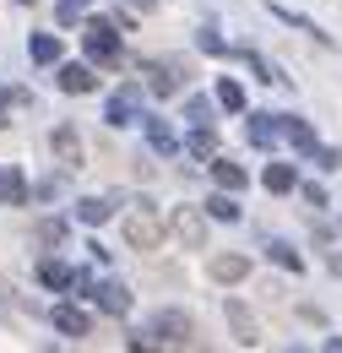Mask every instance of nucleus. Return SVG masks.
<instances>
[{"label": "nucleus", "instance_id": "nucleus-9", "mask_svg": "<svg viewBox=\"0 0 342 353\" xmlns=\"http://www.w3.org/2000/svg\"><path fill=\"white\" fill-rule=\"evenodd\" d=\"M283 136H288V141H294L299 152H315V131L304 125L299 114H283Z\"/></svg>", "mask_w": 342, "mask_h": 353}, {"label": "nucleus", "instance_id": "nucleus-21", "mask_svg": "<svg viewBox=\"0 0 342 353\" xmlns=\"http://www.w3.org/2000/svg\"><path fill=\"white\" fill-rule=\"evenodd\" d=\"M207 212H212V218H239V201H234V196H212V201H207Z\"/></svg>", "mask_w": 342, "mask_h": 353}, {"label": "nucleus", "instance_id": "nucleus-12", "mask_svg": "<svg viewBox=\"0 0 342 353\" xmlns=\"http://www.w3.org/2000/svg\"><path fill=\"white\" fill-rule=\"evenodd\" d=\"M277 131H283V114H277V120H272V114H256L250 141H256V147H272V141H277Z\"/></svg>", "mask_w": 342, "mask_h": 353}, {"label": "nucleus", "instance_id": "nucleus-24", "mask_svg": "<svg viewBox=\"0 0 342 353\" xmlns=\"http://www.w3.org/2000/svg\"><path fill=\"white\" fill-rule=\"evenodd\" d=\"M272 261H283V266H288V272H299V256H294V245H283V239H277V245H272Z\"/></svg>", "mask_w": 342, "mask_h": 353}, {"label": "nucleus", "instance_id": "nucleus-26", "mask_svg": "<svg viewBox=\"0 0 342 353\" xmlns=\"http://www.w3.org/2000/svg\"><path fill=\"white\" fill-rule=\"evenodd\" d=\"M190 120H196V125H212V103H207V98H190Z\"/></svg>", "mask_w": 342, "mask_h": 353}, {"label": "nucleus", "instance_id": "nucleus-4", "mask_svg": "<svg viewBox=\"0 0 342 353\" xmlns=\"http://www.w3.org/2000/svg\"><path fill=\"white\" fill-rule=\"evenodd\" d=\"M98 310H109V315H125L130 310V294H125V283H92V294H87Z\"/></svg>", "mask_w": 342, "mask_h": 353}, {"label": "nucleus", "instance_id": "nucleus-3", "mask_svg": "<svg viewBox=\"0 0 342 353\" xmlns=\"http://www.w3.org/2000/svg\"><path fill=\"white\" fill-rule=\"evenodd\" d=\"M87 54L92 60H114L120 54V33L109 22H87Z\"/></svg>", "mask_w": 342, "mask_h": 353}, {"label": "nucleus", "instance_id": "nucleus-20", "mask_svg": "<svg viewBox=\"0 0 342 353\" xmlns=\"http://www.w3.org/2000/svg\"><path fill=\"white\" fill-rule=\"evenodd\" d=\"M261 179H266V190H294V169H288V163H272Z\"/></svg>", "mask_w": 342, "mask_h": 353}, {"label": "nucleus", "instance_id": "nucleus-22", "mask_svg": "<svg viewBox=\"0 0 342 353\" xmlns=\"http://www.w3.org/2000/svg\"><path fill=\"white\" fill-rule=\"evenodd\" d=\"M212 272L223 283H234V277H245V261H239V256H223V261H212Z\"/></svg>", "mask_w": 342, "mask_h": 353}, {"label": "nucleus", "instance_id": "nucleus-7", "mask_svg": "<svg viewBox=\"0 0 342 353\" xmlns=\"http://www.w3.org/2000/svg\"><path fill=\"white\" fill-rule=\"evenodd\" d=\"M0 201L6 207H22L28 201V179L17 174V169H0Z\"/></svg>", "mask_w": 342, "mask_h": 353}, {"label": "nucleus", "instance_id": "nucleus-2", "mask_svg": "<svg viewBox=\"0 0 342 353\" xmlns=\"http://www.w3.org/2000/svg\"><path fill=\"white\" fill-rule=\"evenodd\" d=\"M136 109H141V88L130 82V88H120L114 98H109V109H103V120H109V125H130V120H136Z\"/></svg>", "mask_w": 342, "mask_h": 353}, {"label": "nucleus", "instance_id": "nucleus-5", "mask_svg": "<svg viewBox=\"0 0 342 353\" xmlns=\"http://www.w3.org/2000/svg\"><path fill=\"white\" fill-rule=\"evenodd\" d=\"M152 337H158V343H190V321H185L179 310H163V315L152 321Z\"/></svg>", "mask_w": 342, "mask_h": 353}, {"label": "nucleus", "instance_id": "nucleus-29", "mask_svg": "<svg viewBox=\"0 0 342 353\" xmlns=\"http://www.w3.org/2000/svg\"><path fill=\"white\" fill-rule=\"evenodd\" d=\"M22 6H33V0H22Z\"/></svg>", "mask_w": 342, "mask_h": 353}, {"label": "nucleus", "instance_id": "nucleus-1", "mask_svg": "<svg viewBox=\"0 0 342 353\" xmlns=\"http://www.w3.org/2000/svg\"><path fill=\"white\" fill-rule=\"evenodd\" d=\"M147 77H152V92H179L185 82H190V71H185L179 60H152Z\"/></svg>", "mask_w": 342, "mask_h": 353}, {"label": "nucleus", "instance_id": "nucleus-10", "mask_svg": "<svg viewBox=\"0 0 342 353\" xmlns=\"http://www.w3.org/2000/svg\"><path fill=\"white\" fill-rule=\"evenodd\" d=\"M54 326L71 332V337H87V315H82V310H71V305H54Z\"/></svg>", "mask_w": 342, "mask_h": 353}, {"label": "nucleus", "instance_id": "nucleus-8", "mask_svg": "<svg viewBox=\"0 0 342 353\" xmlns=\"http://www.w3.org/2000/svg\"><path fill=\"white\" fill-rule=\"evenodd\" d=\"M125 234H130V245H158V218L152 212H136L125 223Z\"/></svg>", "mask_w": 342, "mask_h": 353}, {"label": "nucleus", "instance_id": "nucleus-13", "mask_svg": "<svg viewBox=\"0 0 342 353\" xmlns=\"http://www.w3.org/2000/svg\"><path fill=\"white\" fill-rule=\"evenodd\" d=\"M174 234H179L185 245H201V234H207V223L196 218V212H179V218H174Z\"/></svg>", "mask_w": 342, "mask_h": 353}, {"label": "nucleus", "instance_id": "nucleus-25", "mask_svg": "<svg viewBox=\"0 0 342 353\" xmlns=\"http://www.w3.org/2000/svg\"><path fill=\"white\" fill-rule=\"evenodd\" d=\"M82 11H87V0H60V6H54V17H60V22H77Z\"/></svg>", "mask_w": 342, "mask_h": 353}, {"label": "nucleus", "instance_id": "nucleus-14", "mask_svg": "<svg viewBox=\"0 0 342 353\" xmlns=\"http://www.w3.org/2000/svg\"><path fill=\"white\" fill-rule=\"evenodd\" d=\"M212 179L223 185V190H239V185H245V169H239V163H228V158H217V163H212Z\"/></svg>", "mask_w": 342, "mask_h": 353}, {"label": "nucleus", "instance_id": "nucleus-19", "mask_svg": "<svg viewBox=\"0 0 342 353\" xmlns=\"http://www.w3.org/2000/svg\"><path fill=\"white\" fill-rule=\"evenodd\" d=\"M39 277H43V288H71V272H66L60 261H43Z\"/></svg>", "mask_w": 342, "mask_h": 353}, {"label": "nucleus", "instance_id": "nucleus-28", "mask_svg": "<svg viewBox=\"0 0 342 353\" xmlns=\"http://www.w3.org/2000/svg\"><path fill=\"white\" fill-rule=\"evenodd\" d=\"M332 272H342V256H332Z\"/></svg>", "mask_w": 342, "mask_h": 353}, {"label": "nucleus", "instance_id": "nucleus-6", "mask_svg": "<svg viewBox=\"0 0 342 353\" xmlns=\"http://www.w3.org/2000/svg\"><path fill=\"white\" fill-rule=\"evenodd\" d=\"M54 152L66 158V169H82V141H77L71 125H60V131H54Z\"/></svg>", "mask_w": 342, "mask_h": 353}, {"label": "nucleus", "instance_id": "nucleus-27", "mask_svg": "<svg viewBox=\"0 0 342 353\" xmlns=\"http://www.w3.org/2000/svg\"><path fill=\"white\" fill-rule=\"evenodd\" d=\"M201 49H207V54H223V39H217L212 28H207V33H201Z\"/></svg>", "mask_w": 342, "mask_h": 353}, {"label": "nucleus", "instance_id": "nucleus-18", "mask_svg": "<svg viewBox=\"0 0 342 353\" xmlns=\"http://www.w3.org/2000/svg\"><path fill=\"white\" fill-rule=\"evenodd\" d=\"M217 103H223V109H245V88L223 77V82H217Z\"/></svg>", "mask_w": 342, "mask_h": 353}, {"label": "nucleus", "instance_id": "nucleus-17", "mask_svg": "<svg viewBox=\"0 0 342 353\" xmlns=\"http://www.w3.org/2000/svg\"><path fill=\"white\" fill-rule=\"evenodd\" d=\"M33 60H39V65L60 60V39H49V33H33Z\"/></svg>", "mask_w": 342, "mask_h": 353}, {"label": "nucleus", "instance_id": "nucleus-16", "mask_svg": "<svg viewBox=\"0 0 342 353\" xmlns=\"http://www.w3.org/2000/svg\"><path fill=\"white\" fill-rule=\"evenodd\" d=\"M147 141H152L158 152H174V147H179V141H174V131L163 125V120H147Z\"/></svg>", "mask_w": 342, "mask_h": 353}, {"label": "nucleus", "instance_id": "nucleus-15", "mask_svg": "<svg viewBox=\"0 0 342 353\" xmlns=\"http://www.w3.org/2000/svg\"><path fill=\"white\" fill-rule=\"evenodd\" d=\"M60 88L66 92H92V71H87V65H66V71H60Z\"/></svg>", "mask_w": 342, "mask_h": 353}, {"label": "nucleus", "instance_id": "nucleus-23", "mask_svg": "<svg viewBox=\"0 0 342 353\" xmlns=\"http://www.w3.org/2000/svg\"><path fill=\"white\" fill-rule=\"evenodd\" d=\"M212 147H217V141H212V131H207V125L190 136V152H196V158H212Z\"/></svg>", "mask_w": 342, "mask_h": 353}, {"label": "nucleus", "instance_id": "nucleus-11", "mask_svg": "<svg viewBox=\"0 0 342 353\" xmlns=\"http://www.w3.org/2000/svg\"><path fill=\"white\" fill-rule=\"evenodd\" d=\"M109 212H114V196H87L82 207H77V218H82V223H103Z\"/></svg>", "mask_w": 342, "mask_h": 353}]
</instances>
